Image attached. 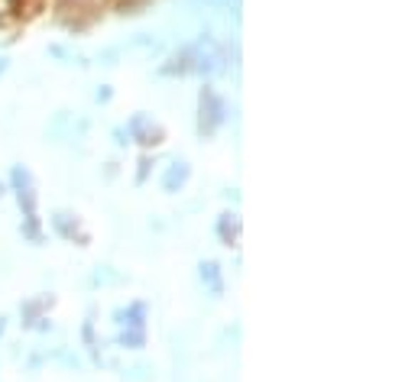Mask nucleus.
<instances>
[{
  "label": "nucleus",
  "instance_id": "15",
  "mask_svg": "<svg viewBox=\"0 0 418 382\" xmlns=\"http://www.w3.org/2000/svg\"><path fill=\"white\" fill-rule=\"evenodd\" d=\"M52 360L65 363V366H75V369H78V366H81L78 353H71V350H56V353H52Z\"/></svg>",
  "mask_w": 418,
  "mask_h": 382
},
{
  "label": "nucleus",
  "instance_id": "9",
  "mask_svg": "<svg viewBox=\"0 0 418 382\" xmlns=\"http://www.w3.org/2000/svg\"><path fill=\"white\" fill-rule=\"evenodd\" d=\"M52 301H56L52 295H33V298H26V301L20 304V324L33 331L36 321H43V318H46V311L52 308Z\"/></svg>",
  "mask_w": 418,
  "mask_h": 382
},
{
  "label": "nucleus",
  "instance_id": "5",
  "mask_svg": "<svg viewBox=\"0 0 418 382\" xmlns=\"http://www.w3.org/2000/svg\"><path fill=\"white\" fill-rule=\"evenodd\" d=\"M111 321L121 331H146V301H130V304L113 308Z\"/></svg>",
  "mask_w": 418,
  "mask_h": 382
},
{
  "label": "nucleus",
  "instance_id": "20",
  "mask_svg": "<svg viewBox=\"0 0 418 382\" xmlns=\"http://www.w3.org/2000/svg\"><path fill=\"white\" fill-rule=\"evenodd\" d=\"M4 71H7V58L0 56V75H4Z\"/></svg>",
  "mask_w": 418,
  "mask_h": 382
},
{
  "label": "nucleus",
  "instance_id": "13",
  "mask_svg": "<svg viewBox=\"0 0 418 382\" xmlns=\"http://www.w3.org/2000/svg\"><path fill=\"white\" fill-rule=\"evenodd\" d=\"M153 379V363H133L123 369V382H149Z\"/></svg>",
  "mask_w": 418,
  "mask_h": 382
},
{
  "label": "nucleus",
  "instance_id": "11",
  "mask_svg": "<svg viewBox=\"0 0 418 382\" xmlns=\"http://www.w3.org/2000/svg\"><path fill=\"white\" fill-rule=\"evenodd\" d=\"M121 282H127V276L117 272L113 266H98L91 272V289H107V285H121Z\"/></svg>",
  "mask_w": 418,
  "mask_h": 382
},
{
  "label": "nucleus",
  "instance_id": "3",
  "mask_svg": "<svg viewBox=\"0 0 418 382\" xmlns=\"http://www.w3.org/2000/svg\"><path fill=\"white\" fill-rule=\"evenodd\" d=\"M224 123H227V100L220 98L214 85H205L198 91V136L211 140Z\"/></svg>",
  "mask_w": 418,
  "mask_h": 382
},
{
  "label": "nucleus",
  "instance_id": "2",
  "mask_svg": "<svg viewBox=\"0 0 418 382\" xmlns=\"http://www.w3.org/2000/svg\"><path fill=\"white\" fill-rule=\"evenodd\" d=\"M10 191H14L16 205L23 211V224H20V234L26 237L33 247L46 240L43 234V224H39V195H36V182H33V172L26 165H14L10 169Z\"/></svg>",
  "mask_w": 418,
  "mask_h": 382
},
{
  "label": "nucleus",
  "instance_id": "16",
  "mask_svg": "<svg viewBox=\"0 0 418 382\" xmlns=\"http://www.w3.org/2000/svg\"><path fill=\"white\" fill-rule=\"evenodd\" d=\"M149 165H153V156H143V159H140V172H136V185H143V182H146Z\"/></svg>",
  "mask_w": 418,
  "mask_h": 382
},
{
  "label": "nucleus",
  "instance_id": "17",
  "mask_svg": "<svg viewBox=\"0 0 418 382\" xmlns=\"http://www.w3.org/2000/svg\"><path fill=\"white\" fill-rule=\"evenodd\" d=\"M111 98H113L111 85H101L98 91H94V100H98V104H111Z\"/></svg>",
  "mask_w": 418,
  "mask_h": 382
},
{
  "label": "nucleus",
  "instance_id": "12",
  "mask_svg": "<svg viewBox=\"0 0 418 382\" xmlns=\"http://www.w3.org/2000/svg\"><path fill=\"white\" fill-rule=\"evenodd\" d=\"M117 347L121 350H143L146 347V331H121L117 334Z\"/></svg>",
  "mask_w": 418,
  "mask_h": 382
},
{
  "label": "nucleus",
  "instance_id": "18",
  "mask_svg": "<svg viewBox=\"0 0 418 382\" xmlns=\"http://www.w3.org/2000/svg\"><path fill=\"white\" fill-rule=\"evenodd\" d=\"M113 143H117V146H130L127 130H123V127H113Z\"/></svg>",
  "mask_w": 418,
  "mask_h": 382
},
{
  "label": "nucleus",
  "instance_id": "19",
  "mask_svg": "<svg viewBox=\"0 0 418 382\" xmlns=\"http://www.w3.org/2000/svg\"><path fill=\"white\" fill-rule=\"evenodd\" d=\"M4 331H7V318L0 314V337H4Z\"/></svg>",
  "mask_w": 418,
  "mask_h": 382
},
{
  "label": "nucleus",
  "instance_id": "10",
  "mask_svg": "<svg viewBox=\"0 0 418 382\" xmlns=\"http://www.w3.org/2000/svg\"><path fill=\"white\" fill-rule=\"evenodd\" d=\"M240 214L237 211H224L218 217V224H214V234H218V240L224 243V247H237V240H240Z\"/></svg>",
  "mask_w": 418,
  "mask_h": 382
},
{
  "label": "nucleus",
  "instance_id": "8",
  "mask_svg": "<svg viewBox=\"0 0 418 382\" xmlns=\"http://www.w3.org/2000/svg\"><path fill=\"white\" fill-rule=\"evenodd\" d=\"M198 282L211 298L224 295V269H220L218 259H201L198 262Z\"/></svg>",
  "mask_w": 418,
  "mask_h": 382
},
{
  "label": "nucleus",
  "instance_id": "4",
  "mask_svg": "<svg viewBox=\"0 0 418 382\" xmlns=\"http://www.w3.org/2000/svg\"><path fill=\"white\" fill-rule=\"evenodd\" d=\"M123 130H127L130 143H136V146H143V149H156V146H163V140H165L163 123L153 120V113H146V110L133 113Z\"/></svg>",
  "mask_w": 418,
  "mask_h": 382
},
{
  "label": "nucleus",
  "instance_id": "21",
  "mask_svg": "<svg viewBox=\"0 0 418 382\" xmlns=\"http://www.w3.org/2000/svg\"><path fill=\"white\" fill-rule=\"evenodd\" d=\"M0 198H4V182H0Z\"/></svg>",
  "mask_w": 418,
  "mask_h": 382
},
{
  "label": "nucleus",
  "instance_id": "1",
  "mask_svg": "<svg viewBox=\"0 0 418 382\" xmlns=\"http://www.w3.org/2000/svg\"><path fill=\"white\" fill-rule=\"evenodd\" d=\"M227 68V49L214 39V36H198L195 43L182 46L172 56L169 65H163V75H201V78H214Z\"/></svg>",
  "mask_w": 418,
  "mask_h": 382
},
{
  "label": "nucleus",
  "instance_id": "6",
  "mask_svg": "<svg viewBox=\"0 0 418 382\" xmlns=\"http://www.w3.org/2000/svg\"><path fill=\"white\" fill-rule=\"evenodd\" d=\"M52 230H56L62 240H68V243H81L85 247L91 237H88V230L81 227V220L75 217V214H68V211H56L52 214Z\"/></svg>",
  "mask_w": 418,
  "mask_h": 382
},
{
  "label": "nucleus",
  "instance_id": "7",
  "mask_svg": "<svg viewBox=\"0 0 418 382\" xmlns=\"http://www.w3.org/2000/svg\"><path fill=\"white\" fill-rule=\"evenodd\" d=\"M188 178H192V165L185 162V159H172V162L165 165L163 178H159V188H163L165 195H178V191H185Z\"/></svg>",
  "mask_w": 418,
  "mask_h": 382
},
{
  "label": "nucleus",
  "instance_id": "14",
  "mask_svg": "<svg viewBox=\"0 0 418 382\" xmlns=\"http://www.w3.org/2000/svg\"><path fill=\"white\" fill-rule=\"evenodd\" d=\"M65 127H68V110H58L56 120H52V127L46 130V136H52V143H58V136L65 133Z\"/></svg>",
  "mask_w": 418,
  "mask_h": 382
}]
</instances>
